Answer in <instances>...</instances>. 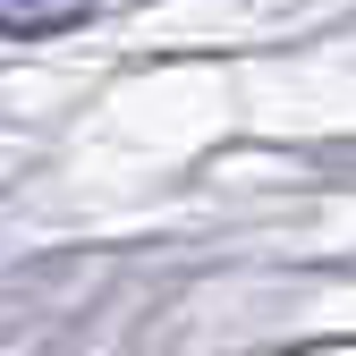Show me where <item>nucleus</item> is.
I'll return each instance as SVG.
<instances>
[{
  "label": "nucleus",
  "mask_w": 356,
  "mask_h": 356,
  "mask_svg": "<svg viewBox=\"0 0 356 356\" xmlns=\"http://www.w3.org/2000/svg\"><path fill=\"white\" fill-rule=\"evenodd\" d=\"M94 17V0H0V34H68V26H85Z\"/></svg>",
  "instance_id": "obj_1"
}]
</instances>
